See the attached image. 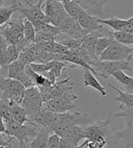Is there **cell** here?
Returning <instances> with one entry per match:
<instances>
[{
  "instance_id": "15",
  "label": "cell",
  "mask_w": 133,
  "mask_h": 148,
  "mask_svg": "<svg viewBox=\"0 0 133 148\" xmlns=\"http://www.w3.org/2000/svg\"><path fill=\"white\" fill-rule=\"evenodd\" d=\"M52 132L53 131L50 128L39 127L37 134L32 139V141L29 143V145L32 148H45L47 140Z\"/></svg>"
},
{
  "instance_id": "32",
  "label": "cell",
  "mask_w": 133,
  "mask_h": 148,
  "mask_svg": "<svg viewBox=\"0 0 133 148\" xmlns=\"http://www.w3.org/2000/svg\"><path fill=\"white\" fill-rule=\"evenodd\" d=\"M110 76H112L123 87H126L127 85H129L133 79V76L127 75V74L124 72V71H116L113 73H112Z\"/></svg>"
},
{
  "instance_id": "33",
  "label": "cell",
  "mask_w": 133,
  "mask_h": 148,
  "mask_svg": "<svg viewBox=\"0 0 133 148\" xmlns=\"http://www.w3.org/2000/svg\"><path fill=\"white\" fill-rule=\"evenodd\" d=\"M11 63L8 55L6 53V51L2 50L0 51V70H2L5 71V75L6 76V71H7V68H8L9 64Z\"/></svg>"
},
{
  "instance_id": "11",
  "label": "cell",
  "mask_w": 133,
  "mask_h": 148,
  "mask_svg": "<svg viewBox=\"0 0 133 148\" xmlns=\"http://www.w3.org/2000/svg\"><path fill=\"white\" fill-rule=\"evenodd\" d=\"M80 5L93 16H102V8L110 0H78Z\"/></svg>"
},
{
  "instance_id": "34",
  "label": "cell",
  "mask_w": 133,
  "mask_h": 148,
  "mask_svg": "<svg viewBox=\"0 0 133 148\" xmlns=\"http://www.w3.org/2000/svg\"><path fill=\"white\" fill-rule=\"evenodd\" d=\"M6 53H7V55H8V58H9V60H10L11 62L17 60L19 53H20V51L16 45L8 44L7 47L6 48Z\"/></svg>"
},
{
  "instance_id": "40",
  "label": "cell",
  "mask_w": 133,
  "mask_h": 148,
  "mask_svg": "<svg viewBox=\"0 0 133 148\" xmlns=\"http://www.w3.org/2000/svg\"><path fill=\"white\" fill-rule=\"evenodd\" d=\"M124 31H126L127 33L133 35V16L126 20V27H125Z\"/></svg>"
},
{
  "instance_id": "24",
  "label": "cell",
  "mask_w": 133,
  "mask_h": 148,
  "mask_svg": "<svg viewBox=\"0 0 133 148\" xmlns=\"http://www.w3.org/2000/svg\"><path fill=\"white\" fill-rule=\"evenodd\" d=\"M114 42H117L114 38L112 34L110 36H103L100 37L97 39L96 42V47H95V54L99 58V56L102 53V51L105 49H107L110 44L113 43Z\"/></svg>"
},
{
  "instance_id": "19",
  "label": "cell",
  "mask_w": 133,
  "mask_h": 148,
  "mask_svg": "<svg viewBox=\"0 0 133 148\" xmlns=\"http://www.w3.org/2000/svg\"><path fill=\"white\" fill-rule=\"evenodd\" d=\"M49 65L50 71L54 74V76L57 78H60L62 76L63 72H64V70L66 68L75 69L77 68L75 65H73L67 62H61V61H51L47 62Z\"/></svg>"
},
{
  "instance_id": "29",
  "label": "cell",
  "mask_w": 133,
  "mask_h": 148,
  "mask_svg": "<svg viewBox=\"0 0 133 148\" xmlns=\"http://www.w3.org/2000/svg\"><path fill=\"white\" fill-rule=\"evenodd\" d=\"M0 117L5 122L12 120L10 101L8 99L0 98Z\"/></svg>"
},
{
  "instance_id": "25",
  "label": "cell",
  "mask_w": 133,
  "mask_h": 148,
  "mask_svg": "<svg viewBox=\"0 0 133 148\" xmlns=\"http://www.w3.org/2000/svg\"><path fill=\"white\" fill-rule=\"evenodd\" d=\"M17 59L19 61H21L22 62H24L25 65L35 62L36 61H37V57H36L35 51L30 47V44L20 51L19 56Z\"/></svg>"
},
{
  "instance_id": "13",
  "label": "cell",
  "mask_w": 133,
  "mask_h": 148,
  "mask_svg": "<svg viewBox=\"0 0 133 148\" xmlns=\"http://www.w3.org/2000/svg\"><path fill=\"white\" fill-rule=\"evenodd\" d=\"M28 20L33 24V25L34 27V30H35V34L47 35L50 37H54V38L58 34H61L60 29L51 24L42 23V22L33 20V19H28Z\"/></svg>"
},
{
  "instance_id": "12",
  "label": "cell",
  "mask_w": 133,
  "mask_h": 148,
  "mask_svg": "<svg viewBox=\"0 0 133 148\" xmlns=\"http://www.w3.org/2000/svg\"><path fill=\"white\" fill-rule=\"evenodd\" d=\"M10 107H11V115H12V120L17 122L21 125H25V123H28L29 125H34V127H37L35 123H34L30 118L28 117L25 108L22 107L20 104L16 102L10 101Z\"/></svg>"
},
{
  "instance_id": "14",
  "label": "cell",
  "mask_w": 133,
  "mask_h": 148,
  "mask_svg": "<svg viewBox=\"0 0 133 148\" xmlns=\"http://www.w3.org/2000/svg\"><path fill=\"white\" fill-rule=\"evenodd\" d=\"M83 71H84V75H83L84 86L86 88H92L93 90H97L101 95V97H106L107 92L105 88L99 82V80L95 78L93 73L89 70H83Z\"/></svg>"
},
{
  "instance_id": "9",
  "label": "cell",
  "mask_w": 133,
  "mask_h": 148,
  "mask_svg": "<svg viewBox=\"0 0 133 148\" xmlns=\"http://www.w3.org/2000/svg\"><path fill=\"white\" fill-rule=\"evenodd\" d=\"M25 64L17 59V60L14 61L9 64L6 71V76L11 79L18 80L19 82H21L25 86V88H27L33 87L34 83L30 77L25 73Z\"/></svg>"
},
{
  "instance_id": "17",
  "label": "cell",
  "mask_w": 133,
  "mask_h": 148,
  "mask_svg": "<svg viewBox=\"0 0 133 148\" xmlns=\"http://www.w3.org/2000/svg\"><path fill=\"white\" fill-rule=\"evenodd\" d=\"M61 137H64L69 139L70 141L74 143L77 146H79L80 143L84 140V129L83 127H80V125H73L68 131L65 132V134L62 136Z\"/></svg>"
},
{
  "instance_id": "42",
  "label": "cell",
  "mask_w": 133,
  "mask_h": 148,
  "mask_svg": "<svg viewBox=\"0 0 133 148\" xmlns=\"http://www.w3.org/2000/svg\"><path fill=\"white\" fill-rule=\"evenodd\" d=\"M125 90H126V92H129V93H131L133 94V79L130 82L129 85H127L126 87H124Z\"/></svg>"
},
{
  "instance_id": "16",
  "label": "cell",
  "mask_w": 133,
  "mask_h": 148,
  "mask_svg": "<svg viewBox=\"0 0 133 148\" xmlns=\"http://www.w3.org/2000/svg\"><path fill=\"white\" fill-rule=\"evenodd\" d=\"M69 90H73V84L71 80V78H66L62 80H56L55 83L53 85V88H52L51 99L60 97L65 91Z\"/></svg>"
},
{
  "instance_id": "47",
  "label": "cell",
  "mask_w": 133,
  "mask_h": 148,
  "mask_svg": "<svg viewBox=\"0 0 133 148\" xmlns=\"http://www.w3.org/2000/svg\"><path fill=\"white\" fill-rule=\"evenodd\" d=\"M77 148H83V147H77Z\"/></svg>"
},
{
  "instance_id": "8",
  "label": "cell",
  "mask_w": 133,
  "mask_h": 148,
  "mask_svg": "<svg viewBox=\"0 0 133 148\" xmlns=\"http://www.w3.org/2000/svg\"><path fill=\"white\" fill-rule=\"evenodd\" d=\"M24 1L26 3L27 7H24L20 3L17 6V11L21 13V14H23L27 19H33L42 22V23L50 24L45 14L43 11V1L44 0H38L37 4H34L32 0H24Z\"/></svg>"
},
{
  "instance_id": "46",
  "label": "cell",
  "mask_w": 133,
  "mask_h": 148,
  "mask_svg": "<svg viewBox=\"0 0 133 148\" xmlns=\"http://www.w3.org/2000/svg\"><path fill=\"white\" fill-rule=\"evenodd\" d=\"M0 148H6V146H4V145H0Z\"/></svg>"
},
{
  "instance_id": "39",
  "label": "cell",
  "mask_w": 133,
  "mask_h": 148,
  "mask_svg": "<svg viewBox=\"0 0 133 148\" xmlns=\"http://www.w3.org/2000/svg\"><path fill=\"white\" fill-rule=\"evenodd\" d=\"M5 134H0V145H4V146H8L11 147V143L14 140L13 137H9L7 140H5Z\"/></svg>"
},
{
  "instance_id": "37",
  "label": "cell",
  "mask_w": 133,
  "mask_h": 148,
  "mask_svg": "<svg viewBox=\"0 0 133 148\" xmlns=\"http://www.w3.org/2000/svg\"><path fill=\"white\" fill-rule=\"evenodd\" d=\"M69 51L68 48L65 47L63 44L58 42L56 41L54 42L53 45V53H58V54H65Z\"/></svg>"
},
{
  "instance_id": "20",
  "label": "cell",
  "mask_w": 133,
  "mask_h": 148,
  "mask_svg": "<svg viewBox=\"0 0 133 148\" xmlns=\"http://www.w3.org/2000/svg\"><path fill=\"white\" fill-rule=\"evenodd\" d=\"M109 87L118 93V96L115 97L116 101L120 102L121 104L126 107H133V94L129 92H123L112 84H109Z\"/></svg>"
},
{
  "instance_id": "1",
  "label": "cell",
  "mask_w": 133,
  "mask_h": 148,
  "mask_svg": "<svg viewBox=\"0 0 133 148\" xmlns=\"http://www.w3.org/2000/svg\"><path fill=\"white\" fill-rule=\"evenodd\" d=\"M5 124H6L5 135L9 137H13L14 139V138L17 139L19 142L20 148L30 143V140L36 136L38 131L37 127H34V125H21L14 122V120L5 122Z\"/></svg>"
},
{
  "instance_id": "45",
  "label": "cell",
  "mask_w": 133,
  "mask_h": 148,
  "mask_svg": "<svg viewBox=\"0 0 133 148\" xmlns=\"http://www.w3.org/2000/svg\"><path fill=\"white\" fill-rule=\"evenodd\" d=\"M3 3H4V0H0V7L3 6Z\"/></svg>"
},
{
  "instance_id": "10",
  "label": "cell",
  "mask_w": 133,
  "mask_h": 148,
  "mask_svg": "<svg viewBox=\"0 0 133 148\" xmlns=\"http://www.w3.org/2000/svg\"><path fill=\"white\" fill-rule=\"evenodd\" d=\"M76 20L79 25L84 30H86L88 33L97 31L103 28V25L95 20V16L87 13L84 9L80 13Z\"/></svg>"
},
{
  "instance_id": "35",
  "label": "cell",
  "mask_w": 133,
  "mask_h": 148,
  "mask_svg": "<svg viewBox=\"0 0 133 148\" xmlns=\"http://www.w3.org/2000/svg\"><path fill=\"white\" fill-rule=\"evenodd\" d=\"M30 66V68L36 73H39V74H42L43 75L44 73L46 71H48L50 69H49V65L48 63H36V62H33V63H30L29 64Z\"/></svg>"
},
{
  "instance_id": "27",
  "label": "cell",
  "mask_w": 133,
  "mask_h": 148,
  "mask_svg": "<svg viewBox=\"0 0 133 148\" xmlns=\"http://www.w3.org/2000/svg\"><path fill=\"white\" fill-rule=\"evenodd\" d=\"M20 2H17L16 5L10 6H2L0 7V26L6 24L7 22L11 20L12 14L17 11V6L19 5Z\"/></svg>"
},
{
  "instance_id": "28",
  "label": "cell",
  "mask_w": 133,
  "mask_h": 148,
  "mask_svg": "<svg viewBox=\"0 0 133 148\" xmlns=\"http://www.w3.org/2000/svg\"><path fill=\"white\" fill-rule=\"evenodd\" d=\"M107 145V140L104 137H96L91 139H84L83 144H80L78 147L83 148H104Z\"/></svg>"
},
{
  "instance_id": "22",
  "label": "cell",
  "mask_w": 133,
  "mask_h": 148,
  "mask_svg": "<svg viewBox=\"0 0 133 148\" xmlns=\"http://www.w3.org/2000/svg\"><path fill=\"white\" fill-rule=\"evenodd\" d=\"M24 20L25 16L23 14H21L18 19L17 20H10L7 22V25L10 28V30L16 34L18 38H23L24 37Z\"/></svg>"
},
{
  "instance_id": "7",
  "label": "cell",
  "mask_w": 133,
  "mask_h": 148,
  "mask_svg": "<svg viewBox=\"0 0 133 148\" xmlns=\"http://www.w3.org/2000/svg\"><path fill=\"white\" fill-rule=\"evenodd\" d=\"M112 114L113 110L110 111V114L105 120L102 121H96L94 123L89 124L86 127H83L84 129V139H91L96 137H104L108 136L112 129L110 127V123L112 121Z\"/></svg>"
},
{
  "instance_id": "6",
  "label": "cell",
  "mask_w": 133,
  "mask_h": 148,
  "mask_svg": "<svg viewBox=\"0 0 133 148\" xmlns=\"http://www.w3.org/2000/svg\"><path fill=\"white\" fill-rule=\"evenodd\" d=\"M92 68L96 75H99L104 79H108L112 73L116 71H125L133 74L130 62L126 61H98Z\"/></svg>"
},
{
  "instance_id": "44",
  "label": "cell",
  "mask_w": 133,
  "mask_h": 148,
  "mask_svg": "<svg viewBox=\"0 0 133 148\" xmlns=\"http://www.w3.org/2000/svg\"><path fill=\"white\" fill-rule=\"evenodd\" d=\"M22 148H32L30 145H29V144L28 145H24L23 147H22Z\"/></svg>"
},
{
  "instance_id": "31",
  "label": "cell",
  "mask_w": 133,
  "mask_h": 148,
  "mask_svg": "<svg viewBox=\"0 0 133 148\" xmlns=\"http://www.w3.org/2000/svg\"><path fill=\"white\" fill-rule=\"evenodd\" d=\"M112 34L117 42L126 44V45H133V35L127 33L126 31L112 32Z\"/></svg>"
},
{
  "instance_id": "36",
  "label": "cell",
  "mask_w": 133,
  "mask_h": 148,
  "mask_svg": "<svg viewBox=\"0 0 133 148\" xmlns=\"http://www.w3.org/2000/svg\"><path fill=\"white\" fill-rule=\"evenodd\" d=\"M59 144H60V136L54 133L53 135L49 136L45 148H60Z\"/></svg>"
},
{
  "instance_id": "38",
  "label": "cell",
  "mask_w": 133,
  "mask_h": 148,
  "mask_svg": "<svg viewBox=\"0 0 133 148\" xmlns=\"http://www.w3.org/2000/svg\"><path fill=\"white\" fill-rule=\"evenodd\" d=\"M60 148H77L78 146L72 143V141H70L69 139L64 138V137H60Z\"/></svg>"
},
{
  "instance_id": "23",
  "label": "cell",
  "mask_w": 133,
  "mask_h": 148,
  "mask_svg": "<svg viewBox=\"0 0 133 148\" xmlns=\"http://www.w3.org/2000/svg\"><path fill=\"white\" fill-rule=\"evenodd\" d=\"M115 136L125 141L124 148H133V127H126L123 130L116 132Z\"/></svg>"
},
{
  "instance_id": "4",
  "label": "cell",
  "mask_w": 133,
  "mask_h": 148,
  "mask_svg": "<svg viewBox=\"0 0 133 148\" xmlns=\"http://www.w3.org/2000/svg\"><path fill=\"white\" fill-rule=\"evenodd\" d=\"M19 104L25 108L28 117L33 118L43 108V99L37 88L33 86L25 88L24 97Z\"/></svg>"
},
{
  "instance_id": "5",
  "label": "cell",
  "mask_w": 133,
  "mask_h": 148,
  "mask_svg": "<svg viewBox=\"0 0 133 148\" xmlns=\"http://www.w3.org/2000/svg\"><path fill=\"white\" fill-rule=\"evenodd\" d=\"M133 56V48L129 45L114 42L102 51L99 56L100 61H126L130 62Z\"/></svg>"
},
{
  "instance_id": "41",
  "label": "cell",
  "mask_w": 133,
  "mask_h": 148,
  "mask_svg": "<svg viewBox=\"0 0 133 148\" xmlns=\"http://www.w3.org/2000/svg\"><path fill=\"white\" fill-rule=\"evenodd\" d=\"M7 45H8V43L6 41L2 33V26H0V51L5 50L7 47Z\"/></svg>"
},
{
  "instance_id": "43",
  "label": "cell",
  "mask_w": 133,
  "mask_h": 148,
  "mask_svg": "<svg viewBox=\"0 0 133 148\" xmlns=\"http://www.w3.org/2000/svg\"><path fill=\"white\" fill-rule=\"evenodd\" d=\"M6 131V124L5 121L0 117V134H5Z\"/></svg>"
},
{
  "instance_id": "3",
  "label": "cell",
  "mask_w": 133,
  "mask_h": 148,
  "mask_svg": "<svg viewBox=\"0 0 133 148\" xmlns=\"http://www.w3.org/2000/svg\"><path fill=\"white\" fill-rule=\"evenodd\" d=\"M0 91L2 93V99L19 104L24 97L25 88L18 80L4 75L0 77Z\"/></svg>"
},
{
  "instance_id": "30",
  "label": "cell",
  "mask_w": 133,
  "mask_h": 148,
  "mask_svg": "<svg viewBox=\"0 0 133 148\" xmlns=\"http://www.w3.org/2000/svg\"><path fill=\"white\" fill-rule=\"evenodd\" d=\"M24 38L29 42L32 43L34 42V39H35V30L34 27L33 25V24L29 21L27 18L25 17L24 20Z\"/></svg>"
},
{
  "instance_id": "21",
  "label": "cell",
  "mask_w": 133,
  "mask_h": 148,
  "mask_svg": "<svg viewBox=\"0 0 133 148\" xmlns=\"http://www.w3.org/2000/svg\"><path fill=\"white\" fill-rule=\"evenodd\" d=\"M120 112L113 113V117H123L126 120V127H133V107H126L122 104L119 107Z\"/></svg>"
},
{
  "instance_id": "18",
  "label": "cell",
  "mask_w": 133,
  "mask_h": 148,
  "mask_svg": "<svg viewBox=\"0 0 133 148\" xmlns=\"http://www.w3.org/2000/svg\"><path fill=\"white\" fill-rule=\"evenodd\" d=\"M95 20L101 25H109L110 28L113 29L114 32L124 31L125 27H126V20L118 18L113 16H110V17L109 19H101L97 16H95Z\"/></svg>"
},
{
  "instance_id": "2",
  "label": "cell",
  "mask_w": 133,
  "mask_h": 148,
  "mask_svg": "<svg viewBox=\"0 0 133 148\" xmlns=\"http://www.w3.org/2000/svg\"><path fill=\"white\" fill-rule=\"evenodd\" d=\"M77 96L72 92V90L65 91L60 97L53 98L46 102H43V109H45L54 113H64L75 108L74 100Z\"/></svg>"
},
{
  "instance_id": "26",
  "label": "cell",
  "mask_w": 133,
  "mask_h": 148,
  "mask_svg": "<svg viewBox=\"0 0 133 148\" xmlns=\"http://www.w3.org/2000/svg\"><path fill=\"white\" fill-rule=\"evenodd\" d=\"M64 7V10L66 11L69 16L74 19H77L80 13L83 10V8L80 5L78 0H72L70 2H64L63 3Z\"/></svg>"
}]
</instances>
